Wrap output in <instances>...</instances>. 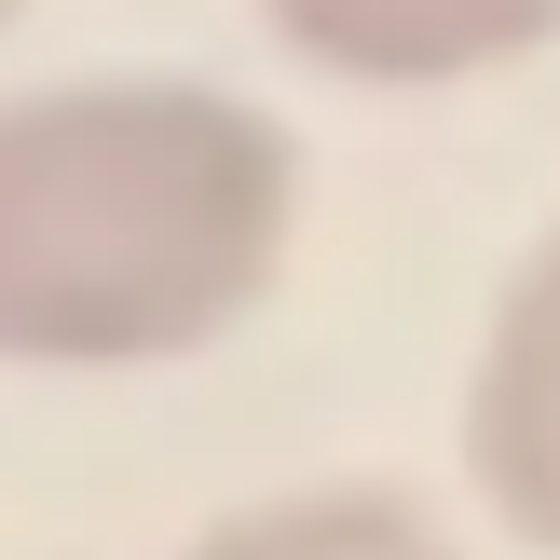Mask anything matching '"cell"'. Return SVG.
Here are the masks:
<instances>
[{"label":"cell","instance_id":"6da1fadb","mask_svg":"<svg viewBox=\"0 0 560 560\" xmlns=\"http://www.w3.org/2000/svg\"><path fill=\"white\" fill-rule=\"evenodd\" d=\"M301 246V137L219 82L0 96V370H151L273 301Z\"/></svg>","mask_w":560,"mask_h":560},{"label":"cell","instance_id":"7a4b0ae2","mask_svg":"<svg viewBox=\"0 0 560 560\" xmlns=\"http://www.w3.org/2000/svg\"><path fill=\"white\" fill-rule=\"evenodd\" d=\"M465 479L520 547H560V219L492 288V328L465 355Z\"/></svg>","mask_w":560,"mask_h":560},{"label":"cell","instance_id":"3957f363","mask_svg":"<svg viewBox=\"0 0 560 560\" xmlns=\"http://www.w3.org/2000/svg\"><path fill=\"white\" fill-rule=\"evenodd\" d=\"M260 27L315 82H355V96H452V82H492V69H520V55H547L560 0H260Z\"/></svg>","mask_w":560,"mask_h":560},{"label":"cell","instance_id":"277c9868","mask_svg":"<svg viewBox=\"0 0 560 560\" xmlns=\"http://www.w3.org/2000/svg\"><path fill=\"white\" fill-rule=\"evenodd\" d=\"M191 560H452V534L397 492H273V506L219 520Z\"/></svg>","mask_w":560,"mask_h":560},{"label":"cell","instance_id":"5b68a950","mask_svg":"<svg viewBox=\"0 0 560 560\" xmlns=\"http://www.w3.org/2000/svg\"><path fill=\"white\" fill-rule=\"evenodd\" d=\"M14 14H27V0H0V27H14Z\"/></svg>","mask_w":560,"mask_h":560}]
</instances>
